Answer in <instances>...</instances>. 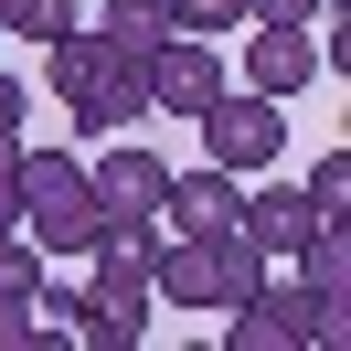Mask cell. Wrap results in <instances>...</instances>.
<instances>
[{
    "mask_svg": "<svg viewBox=\"0 0 351 351\" xmlns=\"http://www.w3.org/2000/svg\"><path fill=\"white\" fill-rule=\"evenodd\" d=\"M11 160H22V149H0V223H11Z\"/></svg>",
    "mask_w": 351,
    "mask_h": 351,
    "instance_id": "19",
    "label": "cell"
},
{
    "mask_svg": "<svg viewBox=\"0 0 351 351\" xmlns=\"http://www.w3.org/2000/svg\"><path fill=\"white\" fill-rule=\"evenodd\" d=\"M234 213H245V181L213 171V160H202V171H171V192H160V223H171V234H213V223H234Z\"/></svg>",
    "mask_w": 351,
    "mask_h": 351,
    "instance_id": "9",
    "label": "cell"
},
{
    "mask_svg": "<svg viewBox=\"0 0 351 351\" xmlns=\"http://www.w3.org/2000/svg\"><path fill=\"white\" fill-rule=\"evenodd\" d=\"M138 75H149V107H160V117H202V107L223 96V43H202V32H160Z\"/></svg>",
    "mask_w": 351,
    "mask_h": 351,
    "instance_id": "6",
    "label": "cell"
},
{
    "mask_svg": "<svg viewBox=\"0 0 351 351\" xmlns=\"http://www.w3.org/2000/svg\"><path fill=\"white\" fill-rule=\"evenodd\" d=\"M11 223H22L43 256H86L96 245V181H86V160H64V149H22L11 160Z\"/></svg>",
    "mask_w": 351,
    "mask_h": 351,
    "instance_id": "3",
    "label": "cell"
},
{
    "mask_svg": "<svg viewBox=\"0 0 351 351\" xmlns=\"http://www.w3.org/2000/svg\"><path fill=\"white\" fill-rule=\"evenodd\" d=\"M223 341H234V351H308V341H319V351H330L341 330H330L298 287H266V277H256L234 308H223Z\"/></svg>",
    "mask_w": 351,
    "mask_h": 351,
    "instance_id": "5",
    "label": "cell"
},
{
    "mask_svg": "<svg viewBox=\"0 0 351 351\" xmlns=\"http://www.w3.org/2000/svg\"><path fill=\"white\" fill-rule=\"evenodd\" d=\"M234 223H245V234L266 245V256H298V245H308V223H319V213H308L298 192H245V213H234Z\"/></svg>",
    "mask_w": 351,
    "mask_h": 351,
    "instance_id": "11",
    "label": "cell"
},
{
    "mask_svg": "<svg viewBox=\"0 0 351 351\" xmlns=\"http://www.w3.org/2000/svg\"><path fill=\"white\" fill-rule=\"evenodd\" d=\"M96 32H107L117 53H149L160 32H171V0H96Z\"/></svg>",
    "mask_w": 351,
    "mask_h": 351,
    "instance_id": "12",
    "label": "cell"
},
{
    "mask_svg": "<svg viewBox=\"0 0 351 351\" xmlns=\"http://www.w3.org/2000/svg\"><path fill=\"white\" fill-rule=\"evenodd\" d=\"M22 117H32V86L0 64V149H22Z\"/></svg>",
    "mask_w": 351,
    "mask_h": 351,
    "instance_id": "17",
    "label": "cell"
},
{
    "mask_svg": "<svg viewBox=\"0 0 351 351\" xmlns=\"http://www.w3.org/2000/svg\"><path fill=\"white\" fill-rule=\"evenodd\" d=\"M298 298L319 308L330 330H351V234H341V223H308V245H298Z\"/></svg>",
    "mask_w": 351,
    "mask_h": 351,
    "instance_id": "10",
    "label": "cell"
},
{
    "mask_svg": "<svg viewBox=\"0 0 351 351\" xmlns=\"http://www.w3.org/2000/svg\"><path fill=\"white\" fill-rule=\"evenodd\" d=\"M171 32H202V43H223V32H245V0H171Z\"/></svg>",
    "mask_w": 351,
    "mask_h": 351,
    "instance_id": "16",
    "label": "cell"
},
{
    "mask_svg": "<svg viewBox=\"0 0 351 351\" xmlns=\"http://www.w3.org/2000/svg\"><path fill=\"white\" fill-rule=\"evenodd\" d=\"M86 11H96V0H86Z\"/></svg>",
    "mask_w": 351,
    "mask_h": 351,
    "instance_id": "21",
    "label": "cell"
},
{
    "mask_svg": "<svg viewBox=\"0 0 351 351\" xmlns=\"http://www.w3.org/2000/svg\"><path fill=\"white\" fill-rule=\"evenodd\" d=\"M256 277H266V245L245 234V223L160 234V256H149V298H171V308H234Z\"/></svg>",
    "mask_w": 351,
    "mask_h": 351,
    "instance_id": "2",
    "label": "cell"
},
{
    "mask_svg": "<svg viewBox=\"0 0 351 351\" xmlns=\"http://www.w3.org/2000/svg\"><path fill=\"white\" fill-rule=\"evenodd\" d=\"M308 75H319V53H308V22H245V86L256 96H298Z\"/></svg>",
    "mask_w": 351,
    "mask_h": 351,
    "instance_id": "8",
    "label": "cell"
},
{
    "mask_svg": "<svg viewBox=\"0 0 351 351\" xmlns=\"http://www.w3.org/2000/svg\"><path fill=\"white\" fill-rule=\"evenodd\" d=\"M43 53H53V96H64L75 138H128L138 117H149V75H138L149 53H117L107 32H86V22L53 32Z\"/></svg>",
    "mask_w": 351,
    "mask_h": 351,
    "instance_id": "1",
    "label": "cell"
},
{
    "mask_svg": "<svg viewBox=\"0 0 351 351\" xmlns=\"http://www.w3.org/2000/svg\"><path fill=\"white\" fill-rule=\"evenodd\" d=\"M86 22V0H0V32L11 43H53V32Z\"/></svg>",
    "mask_w": 351,
    "mask_h": 351,
    "instance_id": "15",
    "label": "cell"
},
{
    "mask_svg": "<svg viewBox=\"0 0 351 351\" xmlns=\"http://www.w3.org/2000/svg\"><path fill=\"white\" fill-rule=\"evenodd\" d=\"M0 43H11V32H0Z\"/></svg>",
    "mask_w": 351,
    "mask_h": 351,
    "instance_id": "20",
    "label": "cell"
},
{
    "mask_svg": "<svg viewBox=\"0 0 351 351\" xmlns=\"http://www.w3.org/2000/svg\"><path fill=\"white\" fill-rule=\"evenodd\" d=\"M192 128H202V149H213V171H234V181H256L266 160L287 149V117H277V96H256V86H245V96L223 86L213 107L192 117Z\"/></svg>",
    "mask_w": 351,
    "mask_h": 351,
    "instance_id": "4",
    "label": "cell"
},
{
    "mask_svg": "<svg viewBox=\"0 0 351 351\" xmlns=\"http://www.w3.org/2000/svg\"><path fill=\"white\" fill-rule=\"evenodd\" d=\"M64 341H86V351H138V341H149V319H138V308H107V298L86 287V308H75Z\"/></svg>",
    "mask_w": 351,
    "mask_h": 351,
    "instance_id": "13",
    "label": "cell"
},
{
    "mask_svg": "<svg viewBox=\"0 0 351 351\" xmlns=\"http://www.w3.org/2000/svg\"><path fill=\"white\" fill-rule=\"evenodd\" d=\"M298 202H308V213H319V223H351V149H319V160H308V181H298Z\"/></svg>",
    "mask_w": 351,
    "mask_h": 351,
    "instance_id": "14",
    "label": "cell"
},
{
    "mask_svg": "<svg viewBox=\"0 0 351 351\" xmlns=\"http://www.w3.org/2000/svg\"><path fill=\"white\" fill-rule=\"evenodd\" d=\"M308 11H330V0H245V22H308Z\"/></svg>",
    "mask_w": 351,
    "mask_h": 351,
    "instance_id": "18",
    "label": "cell"
},
{
    "mask_svg": "<svg viewBox=\"0 0 351 351\" xmlns=\"http://www.w3.org/2000/svg\"><path fill=\"white\" fill-rule=\"evenodd\" d=\"M86 181H96V213H107V223H160L171 160H160V149H138V138H117L107 160H86Z\"/></svg>",
    "mask_w": 351,
    "mask_h": 351,
    "instance_id": "7",
    "label": "cell"
}]
</instances>
